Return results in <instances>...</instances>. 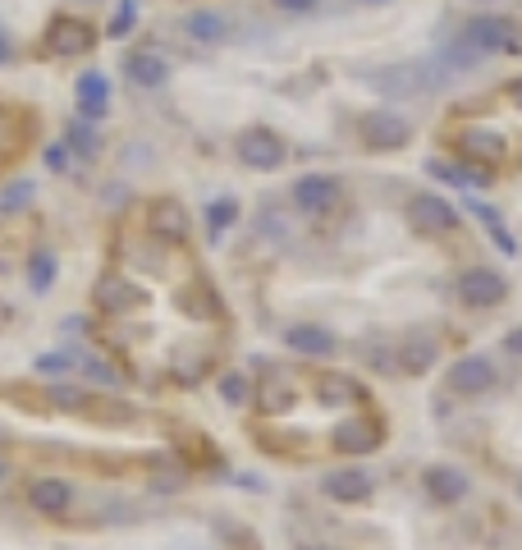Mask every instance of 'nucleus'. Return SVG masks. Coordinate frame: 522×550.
I'll list each match as a JSON object with an SVG mask.
<instances>
[{"label": "nucleus", "instance_id": "1", "mask_svg": "<svg viewBox=\"0 0 522 550\" xmlns=\"http://www.w3.org/2000/svg\"><path fill=\"white\" fill-rule=\"evenodd\" d=\"M367 83L389 92V97H426L435 88L449 83V73L440 69L435 60H417V64H394V69H372Z\"/></svg>", "mask_w": 522, "mask_h": 550}, {"label": "nucleus", "instance_id": "2", "mask_svg": "<svg viewBox=\"0 0 522 550\" xmlns=\"http://www.w3.org/2000/svg\"><path fill=\"white\" fill-rule=\"evenodd\" d=\"M97 47V32L83 23V19H73V14H56L51 28H47V51L60 56V60H78V56H88Z\"/></svg>", "mask_w": 522, "mask_h": 550}, {"label": "nucleus", "instance_id": "3", "mask_svg": "<svg viewBox=\"0 0 522 550\" xmlns=\"http://www.w3.org/2000/svg\"><path fill=\"white\" fill-rule=\"evenodd\" d=\"M495 376L500 372L486 353H467L445 372V390L449 395H486V390H495Z\"/></svg>", "mask_w": 522, "mask_h": 550}, {"label": "nucleus", "instance_id": "4", "mask_svg": "<svg viewBox=\"0 0 522 550\" xmlns=\"http://www.w3.org/2000/svg\"><path fill=\"white\" fill-rule=\"evenodd\" d=\"M285 138L270 133V129H248V133H238V161H244L248 170H279L285 166Z\"/></svg>", "mask_w": 522, "mask_h": 550}, {"label": "nucleus", "instance_id": "5", "mask_svg": "<svg viewBox=\"0 0 522 550\" xmlns=\"http://www.w3.org/2000/svg\"><path fill=\"white\" fill-rule=\"evenodd\" d=\"M458 298L467 307H500L509 298V280L500 271H491V266H476V271H467L458 280Z\"/></svg>", "mask_w": 522, "mask_h": 550}, {"label": "nucleus", "instance_id": "6", "mask_svg": "<svg viewBox=\"0 0 522 550\" xmlns=\"http://www.w3.org/2000/svg\"><path fill=\"white\" fill-rule=\"evenodd\" d=\"M408 225L417 234H449V229H458V211L445 198H431V193H422V198L408 202Z\"/></svg>", "mask_w": 522, "mask_h": 550}, {"label": "nucleus", "instance_id": "7", "mask_svg": "<svg viewBox=\"0 0 522 550\" xmlns=\"http://www.w3.org/2000/svg\"><path fill=\"white\" fill-rule=\"evenodd\" d=\"M463 37L472 47H481L486 56H495V51H518V32L504 23V19H491V14H481V19H467V28H463Z\"/></svg>", "mask_w": 522, "mask_h": 550}, {"label": "nucleus", "instance_id": "8", "mask_svg": "<svg viewBox=\"0 0 522 550\" xmlns=\"http://www.w3.org/2000/svg\"><path fill=\"white\" fill-rule=\"evenodd\" d=\"M363 142L376 147V151L404 147L408 142V120H398V115H389V110H372V115H363Z\"/></svg>", "mask_w": 522, "mask_h": 550}, {"label": "nucleus", "instance_id": "9", "mask_svg": "<svg viewBox=\"0 0 522 550\" xmlns=\"http://www.w3.org/2000/svg\"><path fill=\"white\" fill-rule=\"evenodd\" d=\"M321 491H326V500H335V504H363L372 495V477L363 468H335V473L321 477Z\"/></svg>", "mask_w": 522, "mask_h": 550}, {"label": "nucleus", "instance_id": "10", "mask_svg": "<svg viewBox=\"0 0 522 550\" xmlns=\"http://www.w3.org/2000/svg\"><path fill=\"white\" fill-rule=\"evenodd\" d=\"M458 151L467 156V161H476V166H500V161H504V133L481 129V125H467V129L458 133Z\"/></svg>", "mask_w": 522, "mask_h": 550}, {"label": "nucleus", "instance_id": "11", "mask_svg": "<svg viewBox=\"0 0 522 550\" xmlns=\"http://www.w3.org/2000/svg\"><path fill=\"white\" fill-rule=\"evenodd\" d=\"M294 202L303 207V211H330V207H339V179H330V175H303L298 184H294Z\"/></svg>", "mask_w": 522, "mask_h": 550}, {"label": "nucleus", "instance_id": "12", "mask_svg": "<svg viewBox=\"0 0 522 550\" xmlns=\"http://www.w3.org/2000/svg\"><path fill=\"white\" fill-rule=\"evenodd\" d=\"M426 495L435 500V504H458V500H467V473H458L454 463H435V468H426Z\"/></svg>", "mask_w": 522, "mask_h": 550}, {"label": "nucleus", "instance_id": "13", "mask_svg": "<svg viewBox=\"0 0 522 550\" xmlns=\"http://www.w3.org/2000/svg\"><path fill=\"white\" fill-rule=\"evenodd\" d=\"M147 225H151L156 239H166V244H184V239H188V211H184L175 198H166V202H151Z\"/></svg>", "mask_w": 522, "mask_h": 550}, {"label": "nucleus", "instance_id": "14", "mask_svg": "<svg viewBox=\"0 0 522 550\" xmlns=\"http://www.w3.org/2000/svg\"><path fill=\"white\" fill-rule=\"evenodd\" d=\"M376 445H381V426H376V422L348 417V422L335 426V450H339V454H372Z\"/></svg>", "mask_w": 522, "mask_h": 550}, {"label": "nucleus", "instance_id": "15", "mask_svg": "<svg viewBox=\"0 0 522 550\" xmlns=\"http://www.w3.org/2000/svg\"><path fill=\"white\" fill-rule=\"evenodd\" d=\"M28 500H32L37 514H64V509L73 504V486L60 482V477H37L28 486Z\"/></svg>", "mask_w": 522, "mask_h": 550}, {"label": "nucleus", "instance_id": "16", "mask_svg": "<svg viewBox=\"0 0 522 550\" xmlns=\"http://www.w3.org/2000/svg\"><path fill=\"white\" fill-rule=\"evenodd\" d=\"M285 344H289L294 353H303V358H326V353H335V335L321 331V326H312V322L289 326V331H285Z\"/></svg>", "mask_w": 522, "mask_h": 550}, {"label": "nucleus", "instance_id": "17", "mask_svg": "<svg viewBox=\"0 0 522 550\" xmlns=\"http://www.w3.org/2000/svg\"><path fill=\"white\" fill-rule=\"evenodd\" d=\"M106 110H110V83H106V73L88 69L83 78H78V115H88V120H101Z\"/></svg>", "mask_w": 522, "mask_h": 550}, {"label": "nucleus", "instance_id": "18", "mask_svg": "<svg viewBox=\"0 0 522 550\" xmlns=\"http://www.w3.org/2000/svg\"><path fill=\"white\" fill-rule=\"evenodd\" d=\"M92 303L101 307V312H124V307H133V303H142V294L129 285V280H119V275H106V280L97 285V294H92Z\"/></svg>", "mask_w": 522, "mask_h": 550}, {"label": "nucleus", "instance_id": "19", "mask_svg": "<svg viewBox=\"0 0 522 550\" xmlns=\"http://www.w3.org/2000/svg\"><path fill=\"white\" fill-rule=\"evenodd\" d=\"M184 32L193 37V42H202V47H216V42H225V37H229V23L216 10H197V14L184 19Z\"/></svg>", "mask_w": 522, "mask_h": 550}, {"label": "nucleus", "instance_id": "20", "mask_svg": "<svg viewBox=\"0 0 522 550\" xmlns=\"http://www.w3.org/2000/svg\"><path fill=\"white\" fill-rule=\"evenodd\" d=\"M124 73L133 78L138 88H160V83L170 78V64H166V60H156L151 51H138V56H129V60H124Z\"/></svg>", "mask_w": 522, "mask_h": 550}, {"label": "nucleus", "instance_id": "21", "mask_svg": "<svg viewBox=\"0 0 522 550\" xmlns=\"http://www.w3.org/2000/svg\"><path fill=\"white\" fill-rule=\"evenodd\" d=\"M467 211L481 220V225H486L491 229V239H495V248L504 253V257H513L518 253V244H513V234L504 229V220H500V211L491 207V202H481V198H467Z\"/></svg>", "mask_w": 522, "mask_h": 550}, {"label": "nucleus", "instance_id": "22", "mask_svg": "<svg viewBox=\"0 0 522 550\" xmlns=\"http://www.w3.org/2000/svg\"><path fill=\"white\" fill-rule=\"evenodd\" d=\"M56 271H60V266H56V257H51L47 248H42V253H32V262H28V280H32V289H37V294H47V289L56 285Z\"/></svg>", "mask_w": 522, "mask_h": 550}, {"label": "nucleus", "instance_id": "23", "mask_svg": "<svg viewBox=\"0 0 522 550\" xmlns=\"http://www.w3.org/2000/svg\"><path fill=\"white\" fill-rule=\"evenodd\" d=\"M440 60H445L449 69H476L481 60H486V51H481V47H472L467 37H458L454 47H445V56H440Z\"/></svg>", "mask_w": 522, "mask_h": 550}, {"label": "nucleus", "instance_id": "24", "mask_svg": "<svg viewBox=\"0 0 522 550\" xmlns=\"http://www.w3.org/2000/svg\"><path fill=\"white\" fill-rule=\"evenodd\" d=\"M234 220H238V202H234V198H216V202L207 207V229H211V239H220V234H225Z\"/></svg>", "mask_w": 522, "mask_h": 550}, {"label": "nucleus", "instance_id": "25", "mask_svg": "<svg viewBox=\"0 0 522 550\" xmlns=\"http://www.w3.org/2000/svg\"><path fill=\"white\" fill-rule=\"evenodd\" d=\"M138 28V0H119L115 5V14H110V28H106V37H129Z\"/></svg>", "mask_w": 522, "mask_h": 550}, {"label": "nucleus", "instance_id": "26", "mask_svg": "<svg viewBox=\"0 0 522 550\" xmlns=\"http://www.w3.org/2000/svg\"><path fill=\"white\" fill-rule=\"evenodd\" d=\"M431 363H435V339L413 335V339H408V358H404V367H408V372H426Z\"/></svg>", "mask_w": 522, "mask_h": 550}, {"label": "nucleus", "instance_id": "27", "mask_svg": "<svg viewBox=\"0 0 522 550\" xmlns=\"http://www.w3.org/2000/svg\"><path fill=\"white\" fill-rule=\"evenodd\" d=\"M97 120H88V115H78V120L69 125V147L73 151H83V156H92L97 151V129H92Z\"/></svg>", "mask_w": 522, "mask_h": 550}, {"label": "nucleus", "instance_id": "28", "mask_svg": "<svg viewBox=\"0 0 522 550\" xmlns=\"http://www.w3.org/2000/svg\"><path fill=\"white\" fill-rule=\"evenodd\" d=\"M435 179H445V184H458V188H467V184H486V175H476V170H458V166H445V161H431L426 166Z\"/></svg>", "mask_w": 522, "mask_h": 550}, {"label": "nucleus", "instance_id": "29", "mask_svg": "<svg viewBox=\"0 0 522 550\" xmlns=\"http://www.w3.org/2000/svg\"><path fill=\"white\" fill-rule=\"evenodd\" d=\"M32 198H37V184H32V179H19V184L5 188V211H19V207H28Z\"/></svg>", "mask_w": 522, "mask_h": 550}, {"label": "nucleus", "instance_id": "30", "mask_svg": "<svg viewBox=\"0 0 522 550\" xmlns=\"http://www.w3.org/2000/svg\"><path fill=\"white\" fill-rule=\"evenodd\" d=\"M220 395H225V404H244V400H248V381L238 376V372L225 376V381H220Z\"/></svg>", "mask_w": 522, "mask_h": 550}, {"label": "nucleus", "instance_id": "31", "mask_svg": "<svg viewBox=\"0 0 522 550\" xmlns=\"http://www.w3.org/2000/svg\"><path fill=\"white\" fill-rule=\"evenodd\" d=\"M279 10H289V14H307V10H316V0H275Z\"/></svg>", "mask_w": 522, "mask_h": 550}, {"label": "nucleus", "instance_id": "32", "mask_svg": "<svg viewBox=\"0 0 522 550\" xmlns=\"http://www.w3.org/2000/svg\"><path fill=\"white\" fill-rule=\"evenodd\" d=\"M504 353H513V358H522V326L504 335Z\"/></svg>", "mask_w": 522, "mask_h": 550}, {"label": "nucleus", "instance_id": "33", "mask_svg": "<svg viewBox=\"0 0 522 550\" xmlns=\"http://www.w3.org/2000/svg\"><path fill=\"white\" fill-rule=\"evenodd\" d=\"M64 161H69L64 147H47V166H51V170H64Z\"/></svg>", "mask_w": 522, "mask_h": 550}, {"label": "nucleus", "instance_id": "34", "mask_svg": "<svg viewBox=\"0 0 522 550\" xmlns=\"http://www.w3.org/2000/svg\"><path fill=\"white\" fill-rule=\"evenodd\" d=\"M83 372H88V376H97V381H110V385L119 381V376H115L110 367H101V363H83Z\"/></svg>", "mask_w": 522, "mask_h": 550}, {"label": "nucleus", "instance_id": "35", "mask_svg": "<svg viewBox=\"0 0 522 550\" xmlns=\"http://www.w3.org/2000/svg\"><path fill=\"white\" fill-rule=\"evenodd\" d=\"M14 60V42L5 37V28H0V64H10Z\"/></svg>", "mask_w": 522, "mask_h": 550}, {"label": "nucleus", "instance_id": "36", "mask_svg": "<svg viewBox=\"0 0 522 550\" xmlns=\"http://www.w3.org/2000/svg\"><path fill=\"white\" fill-rule=\"evenodd\" d=\"M37 367H42V372H64V367H69V358H42Z\"/></svg>", "mask_w": 522, "mask_h": 550}, {"label": "nucleus", "instance_id": "37", "mask_svg": "<svg viewBox=\"0 0 522 550\" xmlns=\"http://www.w3.org/2000/svg\"><path fill=\"white\" fill-rule=\"evenodd\" d=\"M0 142H10V110H0Z\"/></svg>", "mask_w": 522, "mask_h": 550}, {"label": "nucleus", "instance_id": "38", "mask_svg": "<svg viewBox=\"0 0 522 550\" xmlns=\"http://www.w3.org/2000/svg\"><path fill=\"white\" fill-rule=\"evenodd\" d=\"M509 92H513V101L522 106V78H513V83H509Z\"/></svg>", "mask_w": 522, "mask_h": 550}, {"label": "nucleus", "instance_id": "39", "mask_svg": "<svg viewBox=\"0 0 522 550\" xmlns=\"http://www.w3.org/2000/svg\"><path fill=\"white\" fill-rule=\"evenodd\" d=\"M5 473H10V463H0V482H5Z\"/></svg>", "mask_w": 522, "mask_h": 550}, {"label": "nucleus", "instance_id": "40", "mask_svg": "<svg viewBox=\"0 0 522 550\" xmlns=\"http://www.w3.org/2000/svg\"><path fill=\"white\" fill-rule=\"evenodd\" d=\"M298 550H326V546H298Z\"/></svg>", "mask_w": 522, "mask_h": 550}, {"label": "nucleus", "instance_id": "41", "mask_svg": "<svg viewBox=\"0 0 522 550\" xmlns=\"http://www.w3.org/2000/svg\"><path fill=\"white\" fill-rule=\"evenodd\" d=\"M363 5H385V0H363Z\"/></svg>", "mask_w": 522, "mask_h": 550}, {"label": "nucleus", "instance_id": "42", "mask_svg": "<svg viewBox=\"0 0 522 550\" xmlns=\"http://www.w3.org/2000/svg\"><path fill=\"white\" fill-rule=\"evenodd\" d=\"M518 495H522V486H518Z\"/></svg>", "mask_w": 522, "mask_h": 550}]
</instances>
